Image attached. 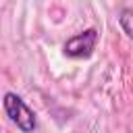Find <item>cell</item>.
Here are the masks:
<instances>
[{
  "instance_id": "cell-1",
  "label": "cell",
  "mask_w": 133,
  "mask_h": 133,
  "mask_svg": "<svg viewBox=\"0 0 133 133\" xmlns=\"http://www.w3.org/2000/svg\"><path fill=\"white\" fill-rule=\"evenodd\" d=\"M4 110L8 114V118L23 131V133H31L35 129V114L29 110V106L17 96V94H6L4 96Z\"/></svg>"
},
{
  "instance_id": "cell-2",
  "label": "cell",
  "mask_w": 133,
  "mask_h": 133,
  "mask_svg": "<svg viewBox=\"0 0 133 133\" xmlns=\"http://www.w3.org/2000/svg\"><path fill=\"white\" fill-rule=\"evenodd\" d=\"M96 44H98V31L96 29H85L83 33L73 35L64 44V54L71 56V58H87L96 50Z\"/></svg>"
},
{
  "instance_id": "cell-3",
  "label": "cell",
  "mask_w": 133,
  "mask_h": 133,
  "mask_svg": "<svg viewBox=\"0 0 133 133\" xmlns=\"http://www.w3.org/2000/svg\"><path fill=\"white\" fill-rule=\"evenodd\" d=\"M118 21H121V27L125 29V33L133 39V10H131V8H125V10L121 12Z\"/></svg>"
}]
</instances>
